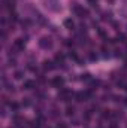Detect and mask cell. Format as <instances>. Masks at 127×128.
Returning <instances> with one entry per match:
<instances>
[{"label":"cell","instance_id":"1","mask_svg":"<svg viewBox=\"0 0 127 128\" xmlns=\"http://www.w3.org/2000/svg\"><path fill=\"white\" fill-rule=\"evenodd\" d=\"M39 46H40L42 49H51V48H52V40H51V37H48V36L40 37V40H39Z\"/></svg>","mask_w":127,"mask_h":128},{"label":"cell","instance_id":"2","mask_svg":"<svg viewBox=\"0 0 127 128\" xmlns=\"http://www.w3.org/2000/svg\"><path fill=\"white\" fill-rule=\"evenodd\" d=\"M73 12H75L79 18H87V16H88V10H87L85 8H82V6H79V4H75V6H73Z\"/></svg>","mask_w":127,"mask_h":128},{"label":"cell","instance_id":"3","mask_svg":"<svg viewBox=\"0 0 127 128\" xmlns=\"http://www.w3.org/2000/svg\"><path fill=\"white\" fill-rule=\"evenodd\" d=\"M72 97V92L67 90V88H61L60 92H58V98L60 101H69V98Z\"/></svg>","mask_w":127,"mask_h":128},{"label":"cell","instance_id":"4","mask_svg":"<svg viewBox=\"0 0 127 128\" xmlns=\"http://www.w3.org/2000/svg\"><path fill=\"white\" fill-rule=\"evenodd\" d=\"M26 37H18V39H15V42H14V46L18 49V51H21V49H24V46H26Z\"/></svg>","mask_w":127,"mask_h":128},{"label":"cell","instance_id":"5","mask_svg":"<svg viewBox=\"0 0 127 128\" xmlns=\"http://www.w3.org/2000/svg\"><path fill=\"white\" fill-rule=\"evenodd\" d=\"M63 84H64V79L61 78V76H55V78H52V80H51V85L55 86V88L63 86Z\"/></svg>","mask_w":127,"mask_h":128},{"label":"cell","instance_id":"6","mask_svg":"<svg viewBox=\"0 0 127 128\" xmlns=\"http://www.w3.org/2000/svg\"><path fill=\"white\" fill-rule=\"evenodd\" d=\"M42 67H43V70L49 72V70H54L55 68V64H54V61H51V60H45L43 64H42Z\"/></svg>","mask_w":127,"mask_h":128},{"label":"cell","instance_id":"7","mask_svg":"<svg viewBox=\"0 0 127 128\" xmlns=\"http://www.w3.org/2000/svg\"><path fill=\"white\" fill-rule=\"evenodd\" d=\"M63 24H64V27H66V28H69V30H73V28H75V22H73V20H72V18H66Z\"/></svg>","mask_w":127,"mask_h":128},{"label":"cell","instance_id":"8","mask_svg":"<svg viewBox=\"0 0 127 128\" xmlns=\"http://www.w3.org/2000/svg\"><path fill=\"white\" fill-rule=\"evenodd\" d=\"M5 8L6 9H9V10H12L14 8H15V0H5Z\"/></svg>","mask_w":127,"mask_h":128},{"label":"cell","instance_id":"9","mask_svg":"<svg viewBox=\"0 0 127 128\" xmlns=\"http://www.w3.org/2000/svg\"><path fill=\"white\" fill-rule=\"evenodd\" d=\"M23 88H24V90H33V88H34V82H33V80H26L24 85H23Z\"/></svg>","mask_w":127,"mask_h":128},{"label":"cell","instance_id":"10","mask_svg":"<svg viewBox=\"0 0 127 128\" xmlns=\"http://www.w3.org/2000/svg\"><path fill=\"white\" fill-rule=\"evenodd\" d=\"M64 113H66L67 116H72V115L75 113V107H73V106H67V107H66V112H64Z\"/></svg>","mask_w":127,"mask_h":128},{"label":"cell","instance_id":"11","mask_svg":"<svg viewBox=\"0 0 127 128\" xmlns=\"http://www.w3.org/2000/svg\"><path fill=\"white\" fill-rule=\"evenodd\" d=\"M75 98H76V101H85V94L84 92H76Z\"/></svg>","mask_w":127,"mask_h":128},{"label":"cell","instance_id":"12","mask_svg":"<svg viewBox=\"0 0 127 128\" xmlns=\"http://www.w3.org/2000/svg\"><path fill=\"white\" fill-rule=\"evenodd\" d=\"M117 40L121 42V43H127V37L124 34H118V36H117Z\"/></svg>","mask_w":127,"mask_h":128},{"label":"cell","instance_id":"13","mask_svg":"<svg viewBox=\"0 0 127 128\" xmlns=\"http://www.w3.org/2000/svg\"><path fill=\"white\" fill-rule=\"evenodd\" d=\"M111 15H112L111 12H103L102 14V20L103 21H108V20H111Z\"/></svg>","mask_w":127,"mask_h":128},{"label":"cell","instance_id":"14","mask_svg":"<svg viewBox=\"0 0 127 128\" xmlns=\"http://www.w3.org/2000/svg\"><path fill=\"white\" fill-rule=\"evenodd\" d=\"M11 109H12L14 112H18V109H20V104H18V103H15V101H12V103H11Z\"/></svg>","mask_w":127,"mask_h":128},{"label":"cell","instance_id":"15","mask_svg":"<svg viewBox=\"0 0 127 128\" xmlns=\"http://www.w3.org/2000/svg\"><path fill=\"white\" fill-rule=\"evenodd\" d=\"M55 61L63 63V61H64V55H63V54H55Z\"/></svg>","mask_w":127,"mask_h":128},{"label":"cell","instance_id":"16","mask_svg":"<svg viewBox=\"0 0 127 128\" xmlns=\"http://www.w3.org/2000/svg\"><path fill=\"white\" fill-rule=\"evenodd\" d=\"M23 74H24V73H23L21 70H18V72H15L14 78H15V79H23Z\"/></svg>","mask_w":127,"mask_h":128},{"label":"cell","instance_id":"17","mask_svg":"<svg viewBox=\"0 0 127 128\" xmlns=\"http://www.w3.org/2000/svg\"><path fill=\"white\" fill-rule=\"evenodd\" d=\"M105 40H106V43H111V45H115V42H117V39H112V37H106Z\"/></svg>","mask_w":127,"mask_h":128},{"label":"cell","instance_id":"18","mask_svg":"<svg viewBox=\"0 0 127 128\" xmlns=\"http://www.w3.org/2000/svg\"><path fill=\"white\" fill-rule=\"evenodd\" d=\"M69 57L73 58V60H76V61H79V60H78V55L75 54V51H70V52H69Z\"/></svg>","mask_w":127,"mask_h":128},{"label":"cell","instance_id":"19","mask_svg":"<svg viewBox=\"0 0 127 128\" xmlns=\"http://www.w3.org/2000/svg\"><path fill=\"white\" fill-rule=\"evenodd\" d=\"M32 104V101H30V98H24V101H23V106L24 107H29Z\"/></svg>","mask_w":127,"mask_h":128},{"label":"cell","instance_id":"20","mask_svg":"<svg viewBox=\"0 0 127 128\" xmlns=\"http://www.w3.org/2000/svg\"><path fill=\"white\" fill-rule=\"evenodd\" d=\"M90 76H91L90 73H85V74H82V76H81V79H82V80H90V79H91Z\"/></svg>","mask_w":127,"mask_h":128},{"label":"cell","instance_id":"21","mask_svg":"<svg viewBox=\"0 0 127 128\" xmlns=\"http://www.w3.org/2000/svg\"><path fill=\"white\" fill-rule=\"evenodd\" d=\"M6 90H8V91H12V92L15 91V90H14V85H11V84H6Z\"/></svg>","mask_w":127,"mask_h":128},{"label":"cell","instance_id":"22","mask_svg":"<svg viewBox=\"0 0 127 128\" xmlns=\"http://www.w3.org/2000/svg\"><path fill=\"white\" fill-rule=\"evenodd\" d=\"M112 115H114L115 118H121V116H123V113H121V112H118V110H115V112H114Z\"/></svg>","mask_w":127,"mask_h":128},{"label":"cell","instance_id":"23","mask_svg":"<svg viewBox=\"0 0 127 128\" xmlns=\"http://www.w3.org/2000/svg\"><path fill=\"white\" fill-rule=\"evenodd\" d=\"M109 112H111V110H103V113H102V116H103V118H108V116L111 115Z\"/></svg>","mask_w":127,"mask_h":128},{"label":"cell","instance_id":"24","mask_svg":"<svg viewBox=\"0 0 127 128\" xmlns=\"http://www.w3.org/2000/svg\"><path fill=\"white\" fill-rule=\"evenodd\" d=\"M88 2H90V4L93 8H97V0H88Z\"/></svg>","mask_w":127,"mask_h":128},{"label":"cell","instance_id":"25","mask_svg":"<svg viewBox=\"0 0 127 128\" xmlns=\"http://www.w3.org/2000/svg\"><path fill=\"white\" fill-rule=\"evenodd\" d=\"M57 128H67V125H66L64 122H58V125H57Z\"/></svg>","mask_w":127,"mask_h":128},{"label":"cell","instance_id":"26","mask_svg":"<svg viewBox=\"0 0 127 128\" xmlns=\"http://www.w3.org/2000/svg\"><path fill=\"white\" fill-rule=\"evenodd\" d=\"M90 58H91V60H97V55H94V54H90Z\"/></svg>","mask_w":127,"mask_h":128},{"label":"cell","instance_id":"27","mask_svg":"<svg viewBox=\"0 0 127 128\" xmlns=\"http://www.w3.org/2000/svg\"><path fill=\"white\" fill-rule=\"evenodd\" d=\"M111 128H117V124H115V122H112V124H111Z\"/></svg>","mask_w":127,"mask_h":128},{"label":"cell","instance_id":"28","mask_svg":"<svg viewBox=\"0 0 127 128\" xmlns=\"http://www.w3.org/2000/svg\"><path fill=\"white\" fill-rule=\"evenodd\" d=\"M106 2H108V3H111V4H112V3H114V2H115V0H106Z\"/></svg>","mask_w":127,"mask_h":128},{"label":"cell","instance_id":"29","mask_svg":"<svg viewBox=\"0 0 127 128\" xmlns=\"http://www.w3.org/2000/svg\"><path fill=\"white\" fill-rule=\"evenodd\" d=\"M124 104L127 106V98H124Z\"/></svg>","mask_w":127,"mask_h":128},{"label":"cell","instance_id":"30","mask_svg":"<svg viewBox=\"0 0 127 128\" xmlns=\"http://www.w3.org/2000/svg\"><path fill=\"white\" fill-rule=\"evenodd\" d=\"M124 90H126V91H127V84H126V86H124Z\"/></svg>","mask_w":127,"mask_h":128},{"label":"cell","instance_id":"31","mask_svg":"<svg viewBox=\"0 0 127 128\" xmlns=\"http://www.w3.org/2000/svg\"><path fill=\"white\" fill-rule=\"evenodd\" d=\"M126 67H127V60H126Z\"/></svg>","mask_w":127,"mask_h":128}]
</instances>
